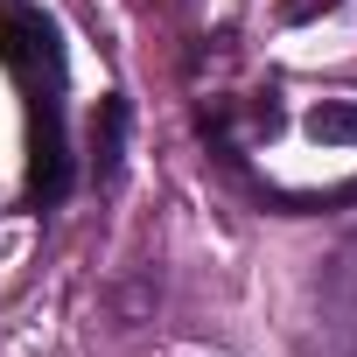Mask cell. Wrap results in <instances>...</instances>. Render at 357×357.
Returning <instances> with one entry per match:
<instances>
[{"label":"cell","instance_id":"3","mask_svg":"<svg viewBox=\"0 0 357 357\" xmlns=\"http://www.w3.org/2000/svg\"><path fill=\"white\" fill-rule=\"evenodd\" d=\"M119 161H126V98L98 105V140H91V183L112 190L119 183Z\"/></svg>","mask_w":357,"mask_h":357},{"label":"cell","instance_id":"2","mask_svg":"<svg viewBox=\"0 0 357 357\" xmlns=\"http://www.w3.org/2000/svg\"><path fill=\"white\" fill-rule=\"evenodd\" d=\"M315 294H322V315H329V336L343 357H357V231L322 259L315 273Z\"/></svg>","mask_w":357,"mask_h":357},{"label":"cell","instance_id":"4","mask_svg":"<svg viewBox=\"0 0 357 357\" xmlns=\"http://www.w3.org/2000/svg\"><path fill=\"white\" fill-rule=\"evenodd\" d=\"M308 133L322 147H357V98H322L308 112Z\"/></svg>","mask_w":357,"mask_h":357},{"label":"cell","instance_id":"1","mask_svg":"<svg viewBox=\"0 0 357 357\" xmlns=\"http://www.w3.org/2000/svg\"><path fill=\"white\" fill-rule=\"evenodd\" d=\"M0 50H8L15 77L43 98V91H63V50H56V29L36 15V8H0Z\"/></svg>","mask_w":357,"mask_h":357}]
</instances>
